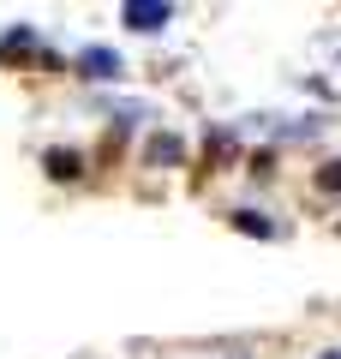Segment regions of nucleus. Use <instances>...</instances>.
Returning <instances> with one entry per match:
<instances>
[{"label": "nucleus", "instance_id": "obj_1", "mask_svg": "<svg viewBox=\"0 0 341 359\" xmlns=\"http://www.w3.org/2000/svg\"><path fill=\"white\" fill-rule=\"evenodd\" d=\"M126 25L132 30H162L168 25V0H126Z\"/></svg>", "mask_w": 341, "mask_h": 359}, {"label": "nucleus", "instance_id": "obj_2", "mask_svg": "<svg viewBox=\"0 0 341 359\" xmlns=\"http://www.w3.org/2000/svg\"><path fill=\"white\" fill-rule=\"evenodd\" d=\"M114 72H120V54H102V48L84 54V78H114Z\"/></svg>", "mask_w": 341, "mask_h": 359}, {"label": "nucleus", "instance_id": "obj_3", "mask_svg": "<svg viewBox=\"0 0 341 359\" xmlns=\"http://www.w3.org/2000/svg\"><path fill=\"white\" fill-rule=\"evenodd\" d=\"M48 174H60V180L78 174V156H60V150H54V156H48Z\"/></svg>", "mask_w": 341, "mask_h": 359}, {"label": "nucleus", "instance_id": "obj_4", "mask_svg": "<svg viewBox=\"0 0 341 359\" xmlns=\"http://www.w3.org/2000/svg\"><path fill=\"white\" fill-rule=\"evenodd\" d=\"M323 359H341V353H323Z\"/></svg>", "mask_w": 341, "mask_h": 359}]
</instances>
